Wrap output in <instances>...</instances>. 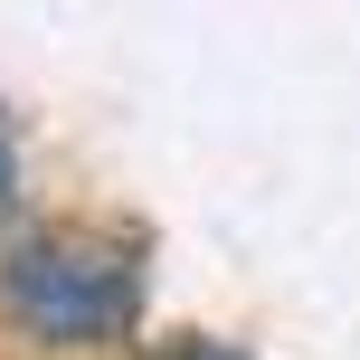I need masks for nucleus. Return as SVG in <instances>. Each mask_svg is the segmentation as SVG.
<instances>
[{
    "label": "nucleus",
    "mask_w": 360,
    "mask_h": 360,
    "mask_svg": "<svg viewBox=\"0 0 360 360\" xmlns=\"http://www.w3.org/2000/svg\"><path fill=\"white\" fill-rule=\"evenodd\" d=\"M143 237L105 218H19L0 237V323L29 351H114L143 332Z\"/></svg>",
    "instance_id": "nucleus-1"
},
{
    "label": "nucleus",
    "mask_w": 360,
    "mask_h": 360,
    "mask_svg": "<svg viewBox=\"0 0 360 360\" xmlns=\"http://www.w3.org/2000/svg\"><path fill=\"white\" fill-rule=\"evenodd\" d=\"M143 360H247V342H228V332H162Z\"/></svg>",
    "instance_id": "nucleus-2"
},
{
    "label": "nucleus",
    "mask_w": 360,
    "mask_h": 360,
    "mask_svg": "<svg viewBox=\"0 0 360 360\" xmlns=\"http://www.w3.org/2000/svg\"><path fill=\"white\" fill-rule=\"evenodd\" d=\"M19 199V124H10V105H0V209Z\"/></svg>",
    "instance_id": "nucleus-3"
}]
</instances>
